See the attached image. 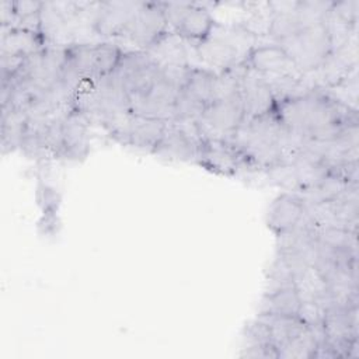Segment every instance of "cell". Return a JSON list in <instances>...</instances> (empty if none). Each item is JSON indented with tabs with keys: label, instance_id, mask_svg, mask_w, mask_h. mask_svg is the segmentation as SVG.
I'll list each match as a JSON object with an SVG mask.
<instances>
[{
	"label": "cell",
	"instance_id": "cell-28",
	"mask_svg": "<svg viewBox=\"0 0 359 359\" xmlns=\"http://www.w3.org/2000/svg\"><path fill=\"white\" fill-rule=\"evenodd\" d=\"M43 3L42 1H13V7H14V14L15 18H22L35 13H39L42 8ZM14 24V22H13Z\"/></svg>",
	"mask_w": 359,
	"mask_h": 359
},
{
	"label": "cell",
	"instance_id": "cell-12",
	"mask_svg": "<svg viewBox=\"0 0 359 359\" xmlns=\"http://www.w3.org/2000/svg\"><path fill=\"white\" fill-rule=\"evenodd\" d=\"M245 62L251 69L262 74H302L278 43L254 46Z\"/></svg>",
	"mask_w": 359,
	"mask_h": 359
},
{
	"label": "cell",
	"instance_id": "cell-10",
	"mask_svg": "<svg viewBox=\"0 0 359 359\" xmlns=\"http://www.w3.org/2000/svg\"><path fill=\"white\" fill-rule=\"evenodd\" d=\"M240 93L243 98L245 121L275 108V100L265 74L251 69L250 66L241 77Z\"/></svg>",
	"mask_w": 359,
	"mask_h": 359
},
{
	"label": "cell",
	"instance_id": "cell-7",
	"mask_svg": "<svg viewBox=\"0 0 359 359\" xmlns=\"http://www.w3.org/2000/svg\"><path fill=\"white\" fill-rule=\"evenodd\" d=\"M167 31H170L161 3H140L118 38L129 41L137 49H149Z\"/></svg>",
	"mask_w": 359,
	"mask_h": 359
},
{
	"label": "cell",
	"instance_id": "cell-4",
	"mask_svg": "<svg viewBox=\"0 0 359 359\" xmlns=\"http://www.w3.org/2000/svg\"><path fill=\"white\" fill-rule=\"evenodd\" d=\"M217 73L208 67L192 66L188 83L178 93L171 121H198L212 102Z\"/></svg>",
	"mask_w": 359,
	"mask_h": 359
},
{
	"label": "cell",
	"instance_id": "cell-25",
	"mask_svg": "<svg viewBox=\"0 0 359 359\" xmlns=\"http://www.w3.org/2000/svg\"><path fill=\"white\" fill-rule=\"evenodd\" d=\"M297 317L307 325L321 324L324 321V311L314 300H303L300 303Z\"/></svg>",
	"mask_w": 359,
	"mask_h": 359
},
{
	"label": "cell",
	"instance_id": "cell-3",
	"mask_svg": "<svg viewBox=\"0 0 359 359\" xmlns=\"http://www.w3.org/2000/svg\"><path fill=\"white\" fill-rule=\"evenodd\" d=\"M206 140L196 121H168L153 154L168 161L196 163Z\"/></svg>",
	"mask_w": 359,
	"mask_h": 359
},
{
	"label": "cell",
	"instance_id": "cell-24",
	"mask_svg": "<svg viewBox=\"0 0 359 359\" xmlns=\"http://www.w3.org/2000/svg\"><path fill=\"white\" fill-rule=\"evenodd\" d=\"M241 339H243V345L241 346L272 344L271 328H269V325L264 320H261L259 317H255L254 320L248 321L244 325Z\"/></svg>",
	"mask_w": 359,
	"mask_h": 359
},
{
	"label": "cell",
	"instance_id": "cell-19",
	"mask_svg": "<svg viewBox=\"0 0 359 359\" xmlns=\"http://www.w3.org/2000/svg\"><path fill=\"white\" fill-rule=\"evenodd\" d=\"M261 320H264L269 328L272 335V345L279 349L285 342L294 338L304 330L307 325L297 316H265L257 314Z\"/></svg>",
	"mask_w": 359,
	"mask_h": 359
},
{
	"label": "cell",
	"instance_id": "cell-23",
	"mask_svg": "<svg viewBox=\"0 0 359 359\" xmlns=\"http://www.w3.org/2000/svg\"><path fill=\"white\" fill-rule=\"evenodd\" d=\"M317 238H318V243L328 247L358 250L356 231L353 230L335 227V226H324V227H318Z\"/></svg>",
	"mask_w": 359,
	"mask_h": 359
},
{
	"label": "cell",
	"instance_id": "cell-1",
	"mask_svg": "<svg viewBox=\"0 0 359 359\" xmlns=\"http://www.w3.org/2000/svg\"><path fill=\"white\" fill-rule=\"evenodd\" d=\"M278 43L302 74L314 72L332 52V43L325 20L303 27L300 31Z\"/></svg>",
	"mask_w": 359,
	"mask_h": 359
},
{
	"label": "cell",
	"instance_id": "cell-18",
	"mask_svg": "<svg viewBox=\"0 0 359 359\" xmlns=\"http://www.w3.org/2000/svg\"><path fill=\"white\" fill-rule=\"evenodd\" d=\"M185 41L180 38L174 31H167L158 41H156L149 49H146L160 65L181 63L189 65L187 56Z\"/></svg>",
	"mask_w": 359,
	"mask_h": 359
},
{
	"label": "cell",
	"instance_id": "cell-20",
	"mask_svg": "<svg viewBox=\"0 0 359 359\" xmlns=\"http://www.w3.org/2000/svg\"><path fill=\"white\" fill-rule=\"evenodd\" d=\"M122 49L114 42H94L93 49V77L91 83L112 73L121 59Z\"/></svg>",
	"mask_w": 359,
	"mask_h": 359
},
{
	"label": "cell",
	"instance_id": "cell-21",
	"mask_svg": "<svg viewBox=\"0 0 359 359\" xmlns=\"http://www.w3.org/2000/svg\"><path fill=\"white\" fill-rule=\"evenodd\" d=\"M294 289L297 290L302 302L317 300L327 292L328 283L321 273L313 265H310L294 278Z\"/></svg>",
	"mask_w": 359,
	"mask_h": 359
},
{
	"label": "cell",
	"instance_id": "cell-17",
	"mask_svg": "<svg viewBox=\"0 0 359 359\" xmlns=\"http://www.w3.org/2000/svg\"><path fill=\"white\" fill-rule=\"evenodd\" d=\"M28 115L20 109L1 108V151L20 150Z\"/></svg>",
	"mask_w": 359,
	"mask_h": 359
},
{
	"label": "cell",
	"instance_id": "cell-6",
	"mask_svg": "<svg viewBox=\"0 0 359 359\" xmlns=\"http://www.w3.org/2000/svg\"><path fill=\"white\" fill-rule=\"evenodd\" d=\"M160 63L143 49L123 50L114 70L119 77L129 100L146 94L157 79Z\"/></svg>",
	"mask_w": 359,
	"mask_h": 359
},
{
	"label": "cell",
	"instance_id": "cell-11",
	"mask_svg": "<svg viewBox=\"0 0 359 359\" xmlns=\"http://www.w3.org/2000/svg\"><path fill=\"white\" fill-rule=\"evenodd\" d=\"M306 205L300 194L283 192L271 203L266 213L268 227L278 236L297 224L304 215Z\"/></svg>",
	"mask_w": 359,
	"mask_h": 359
},
{
	"label": "cell",
	"instance_id": "cell-14",
	"mask_svg": "<svg viewBox=\"0 0 359 359\" xmlns=\"http://www.w3.org/2000/svg\"><path fill=\"white\" fill-rule=\"evenodd\" d=\"M215 24L216 22L205 4L191 3L188 11L172 31L184 41L195 42L196 46L210 35Z\"/></svg>",
	"mask_w": 359,
	"mask_h": 359
},
{
	"label": "cell",
	"instance_id": "cell-16",
	"mask_svg": "<svg viewBox=\"0 0 359 359\" xmlns=\"http://www.w3.org/2000/svg\"><path fill=\"white\" fill-rule=\"evenodd\" d=\"M300 303L302 300L294 286L273 293H264L258 303V314L297 316Z\"/></svg>",
	"mask_w": 359,
	"mask_h": 359
},
{
	"label": "cell",
	"instance_id": "cell-2",
	"mask_svg": "<svg viewBox=\"0 0 359 359\" xmlns=\"http://www.w3.org/2000/svg\"><path fill=\"white\" fill-rule=\"evenodd\" d=\"M167 122L163 119L147 118L133 112L123 114L107 121L102 128L122 146L153 153L158 144Z\"/></svg>",
	"mask_w": 359,
	"mask_h": 359
},
{
	"label": "cell",
	"instance_id": "cell-26",
	"mask_svg": "<svg viewBox=\"0 0 359 359\" xmlns=\"http://www.w3.org/2000/svg\"><path fill=\"white\" fill-rule=\"evenodd\" d=\"M358 7H359L358 0L334 1L331 13L351 25H358Z\"/></svg>",
	"mask_w": 359,
	"mask_h": 359
},
{
	"label": "cell",
	"instance_id": "cell-27",
	"mask_svg": "<svg viewBox=\"0 0 359 359\" xmlns=\"http://www.w3.org/2000/svg\"><path fill=\"white\" fill-rule=\"evenodd\" d=\"M240 356L251 359H279L278 349L272 344L241 346Z\"/></svg>",
	"mask_w": 359,
	"mask_h": 359
},
{
	"label": "cell",
	"instance_id": "cell-13",
	"mask_svg": "<svg viewBox=\"0 0 359 359\" xmlns=\"http://www.w3.org/2000/svg\"><path fill=\"white\" fill-rule=\"evenodd\" d=\"M139 6L140 3L136 1L100 3L94 22V32L101 36H118Z\"/></svg>",
	"mask_w": 359,
	"mask_h": 359
},
{
	"label": "cell",
	"instance_id": "cell-9",
	"mask_svg": "<svg viewBox=\"0 0 359 359\" xmlns=\"http://www.w3.org/2000/svg\"><path fill=\"white\" fill-rule=\"evenodd\" d=\"M90 119L73 109L67 108L62 121V150L57 158L81 160L90 150Z\"/></svg>",
	"mask_w": 359,
	"mask_h": 359
},
{
	"label": "cell",
	"instance_id": "cell-15",
	"mask_svg": "<svg viewBox=\"0 0 359 359\" xmlns=\"http://www.w3.org/2000/svg\"><path fill=\"white\" fill-rule=\"evenodd\" d=\"M1 55L27 56L46 45L39 32H31L14 27L1 25Z\"/></svg>",
	"mask_w": 359,
	"mask_h": 359
},
{
	"label": "cell",
	"instance_id": "cell-8",
	"mask_svg": "<svg viewBox=\"0 0 359 359\" xmlns=\"http://www.w3.org/2000/svg\"><path fill=\"white\" fill-rule=\"evenodd\" d=\"M196 164L220 175H236L240 170L251 171L245 156L227 139H208L199 151Z\"/></svg>",
	"mask_w": 359,
	"mask_h": 359
},
{
	"label": "cell",
	"instance_id": "cell-22",
	"mask_svg": "<svg viewBox=\"0 0 359 359\" xmlns=\"http://www.w3.org/2000/svg\"><path fill=\"white\" fill-rule=\"evenodd\" d=\"M316 351L317 342L307 327V330L285 342L278 349V356L283 359H313Z\"/></svg>",
	"mask_w": 359,
	"mask_h": 359
},
{
	"label": "cell",
	"instance_id": "cell-5",
	"mask_svg": "<svg viewBox=\"0 0 359 359\" xmlns=\"http://www.w3.org/2000/svg\"><path fill=\"white\" fill-rule=\"evenodd\" d=\"M196 122L206 139H230L245 122L241 93L215 98Z\"/></svg>",
	"mask_w": 359,
	"mask_h": 359
}]
</instances>
